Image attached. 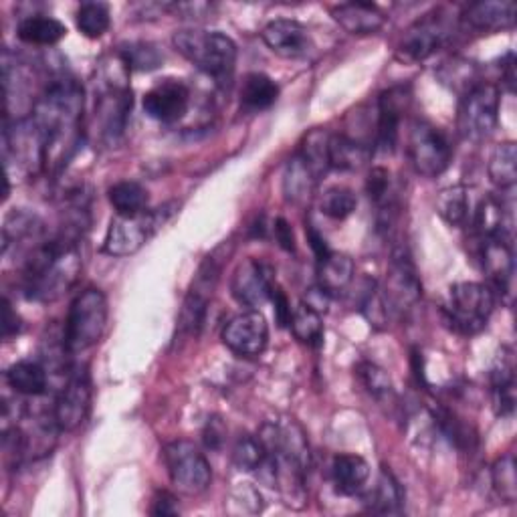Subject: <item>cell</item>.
Returning a JSON list of instances; mask_svg holds the SVG:
<instances>
[{
  "label": "cell",
  "mask_w": 517,
  "mask_h": 517,
  "mask_svg": "<svg viewBox=\"0 0 517 517\" xmlns=\"http://www.w3.org/2000/svg\"><path fill=\"white\" fill-rule=\"evenodd\" d=\"M489 178L501 190H511L517 182V150L515 142H503L495 146L489 158Z\"/></svg>",
  "instance_id": "e575fe53"
},
{
  "label": "cell",
  "mask_w": 517,
  "mask_h": 517,
  "mask_svg": "<svg viewBox=\"0 0 517 517\" xmlns=\"http://www.w3.org/2000/svg\"><path fill=\"white\" fill-rule=\"evenodd\" d=\"M332 477H334V485H336L338 493L352 497L364 489V485L370 477V465L360 455L342 453V455L334 457Z\"/></svg>",
  "instance_id": "cb8c5ba5"
},
{
  "label": "cell",
  "mask_w": 517,
  "mask_h": 517,
  "mask_svg": "<svg viewBox=\"0 0 517 517\" xmlns=\"http://www.w3.org/2000/svg\"><path fill=\"white\" fill-rule=\"evenodd\" d=\"M451 37V25L439 13L427 15L419 19L415 25L408 27L400 45L398 53L402 59L419 63L435 55Z\"/></svg>",
  "instance_id": "9a60e30c"
},
{
  "label": "cell",
  "mask_w": 517,
  "mask_h": 517,
  "mask_svg": "<svg viewBox=\"0 0 517 517\" xmlns=\"http://www.w3.org/2000/svg\"><path fill=\"white\" fill-rule=\"evenodd\" d=\"M21 330H23V322H21L19 314L15 312L9 299H5L3 301V338L11 340V338L19 336Z\"/></svg>",
  "instance_id": "f907efd6"
},
{
  "label": "cell",
  "mask_w": 517,
  "mask_h": 517,
  "mask_svg": "<svg viewBox=\"0 0 517 517\" xmlns=\"http://www.w3.org/2000/svg\"><path fill=\"white\" fill-rule=\"evenodd\" d=\"M316 184H318V178L314 176V172L307 168V164L299 156H293L283 174L285 198L293 204L305 202L309 196L314 194Z\"/></svg>",
  "instance_id": "1f68e13d"
},
{
  "label": "cell",
  "mask_w": 517,
  "mask_h": 517,
  "mask_svg": "<svg viewBox=\"0 0 517 517\" xmlns=\"http://www.w3.org/2000/svg\"><path fill=\"white\" fill-rule=\"evenodd\" d=\"M170 206L156 211H144L136 215H118L103 241V253L112 257H128L138 253L154 233L168 221Z\"/></svg>",
  "instance_id": "ba28073f"
},
{
  "label": "cell",
  "mask_w": 517,
  "mask_h": 517,
  "mask_svg": "<svg viewBox=\"0 0 517 517\" xmlns=\"http://www.w3.org/2000/svg\"><path fill=\"white\" fill-rule=\"evenodd\" d=\"M91 408V382L89 374L83 368H77L69 372V378L59 392L55 406H53V423L61 433H73L77 431Z\"/></svg>",
  "instance_id": "4fadbf2b"
},
{
  "label": "cell",
  "mask_w": 517,
  "mask_h": 517,
  "mask_svg": "<svg viewBox=\"0 0 517 517\" xmlns=\"http://www.w3.org/2000/svg\"><path fill=\"white\" fill-rule=\"evenodd\" d=\"M144 112L162 124L182 120L190 106V89L178 79H164L144 95Z\"/></svg>",
  "instance_id": "2e32d148"
},
{
  "label": "cell",
  "mask_w": 517,
  "mask_h": 517,
  "mask_svg": "<svg viewBox=\"0 0 517 517\" xmlns=\"http://www.w3.org/2000/svg\"><path fill=\"white\" fill-rule=\"evenodd\" d=\"M3 154L7 176H31L45 172V144L31 118L7 122L3 130Z\"/></svg>",
  "instance_id": "8992f818"
},
{
  "label": "cell",
  "mask_w": 517,
  "mask_h": 517,
  "mask_svg": "<svg viewBox=\"0 0 517 517\" xmlns=\"http://www.w3.org/2000/svg\"><path fill=\"white\" fill-rule=\"evenodd\" d=\"M491 483L497 495L505 503H513L517 499V475H515V457L511 453L503 455L491 467Z\"/></svg>",
  "instance_id": "60d3db41"
},
{
  "label": "cell",
  "mask_w": 517,
  "mask_h": 517,
  "mask_svg": "<svg viewBox=\"0 0 517 517\" xmlns=\"http://www.w3.org/2000/svg\"><path fill=\"white\" fill-rule=\"evenodd\" d=\"M330 136L326 130H314L309 132L301 144L299 158L307 164V168L314 172V176L320 180L328 174L332 168L330 164Z\"/></svg>",
  "instance_id": "836d02e7"
},
{
  "label": "cell",
  "mask_w": 517,
  "mask_h": 517,
  "mask_svg": "<svg viewBox=\"0 0 517 517\" xmlns=\"http://www.w3.org/2000/svg\"><path fill=\"white\" fill-rule=\"evenodd\" d=\"M269 301H273V305H275V320H277L279 328H289L291 316H293V309H291V303H289L285 291H283L277 283H275L273 289H271Z\"/></svg>",
  "instance_id": "c3c4849f"
},
{
  "label": "cell",
  "mask_w": 517,
  "mask_h": 517,
  "mask_svg": "<svg viewBox=\"0 0 517 517\" xmlns=\"http://www.w3.org/2000/svg\"><path fill=\"white\" fill-rule=\"evenodd\" d=\"M17 35L23 43L27 45H39V47H53L67 35V27L45 15H35V17H25L19 27Z\"/></svg>",
  "instance_id": "83f0119b"
},
{
  "label": "cell",
  "mask_w": 517,
  "mask_h": 517,
  "mask_svg": "<svg viewBox=\"0 0 517 517\" xmlns=\"http://www.w3.org/2000/svg\"><path fill=\"white\" fill-rule=\"evenodd\" d=\"M265 45L283 59H301L314 49L309 31L291 19H275L263 29Z\"/></svg>",
  "instance_id": "d6986e66"
},
{
  "label": "cell",
  "mask_w": 517,
  "mask_h": 517,
  "mask_svg": "<svg viewBox=\"0 0 517 517\" xmlns=\"http://www.w3.org/2000/svg\"><path fill=\"white\" fill-rule=\"evenodd\" d=\"M499 87L481 81L461 97L457 128L469 142L487 140L499 124Z\"/></svg>",
  "instance_id": "52a82bcc"
},
{
  "label": "cell",
  "mask_w": 517,
  "mask_h": 517,
  "mask_svg": "<svg viewBox=\"0 0 517 517\" xmlns=\"http://www.w3.org/2000/svg\"><path fill=\"white\" fill-rule=\"evenodd\" d=\"M132 89L126 83L108 81L95 97V134L108 146H118L126 134L128 120L132 114Z\"/></svg>",
  "instance_id": "30bf717a"
},
{
  "label": "cell",
  "mask_w": 517,
  "mask_h": 517,
  "mask_svg": "<svg viewBox=\"0 0 517 517\" xmlns=\"http://www.w3.org/2000/svg\"><path fill=\"white\" fill-rule=\"evenodd\" d=\"M118 57L128 71H154L164 63L162 51L148 41H134L120 47Z\"/></svg>",
  "instance_id": "74e56055"
},
{
  "label": "cell",
  "mask_w": 517,
  "mask_h": 517,
  "mask_svg": "<svg viewBox=\"0 0 517 517\" xmlns=\"http://www.w3.org/2000/svg\"><path fill=\"white\" fill-rule=\"evenodd\" d=\"M517 7L513 0H479L463 11V21L481 33L513 29Z\"/></svg>",
  "instance_id": "44dd1931"
},
{
  "label": "cell",
  "mask_w": 517,
  "mask_h": 517,
  "mask_svg": "<svg viewBox=\"0 0 517 517\" xmlns=\"http://www.w3.org/2000/svg\"><path fill=\"white\" fill-rule=\"evenodd\" d=\"M172 43L176 51L202 73L221 83L231 81L237 65V45L225 33L184 29L174 33Z\"/></svg>",
  "instance_id": "3957f363"
},
{
  "label": "cell",
  "mask_w": 517,
  "mask_h": 517,
  "mask_svg": "<svg viewBox=\"0 0 517 517\" xmlns=\"http://www.w3.org/2000/svg\"><path fill=\"white\" fill-rule=\"evenodd\" d=\"M354 281V261L344 253H330L318 263V287L332 295H340Z\"/></svg>",
  "instance_id": "484cf974"
},
{
  "label": "cell",
  "mask_w": 517,
  "mask_h": 517,
  "mask_svg": "<svg viewBox=\"0 0 517 517\" xmlns=\"http://www.w3.org/2000/svg\"><path fill=\"white\" fill-rule=\"evenodd\" d=\"M108 326V299L101 289L89 287L81 291L71 307L65 322L63 338L71 354L93 348Z\"/></svg>",
  "instance_id": "277c9868"
},
{
  "label": "cell",
  "mask_w": 517,
  "mask_h": 517,
  "mask_svg": "<svg viewBox=\"0 0 517 517\" xmlns=\"http://www.w3.org/2000/svg\"><path fill=\"white\" fill-rule=\"evenodd\" d=\"M356 376L360 378L362 386L378 400H384V398L392 396V392H394L390 374L382 366H378L374 362H368V360L360 362L356 366Z\"/></svg>",
  "instance_id": "b9f144b4"
},
{
  "label": "cell",
  "mask_w": 517,
  "mask_h": 517,
  "mask_svg": "<svg viewBox=\"0 0 517 517\" xmlns=\"http://www.w3.org/2000/svg\"><path fill=\"white\" fill-rule=\"evenodd\" d=\"M178 499L168 493V491H158L152 499V509L150 513L152 515H158V517H164V515H178Z\"/></svg>",
  "instance_id": "816d5d0a"
},
{
  "label": "cell",
  "mask_w": 517,
  "mask_h": 517,
  "mask_svg": "<svg viewBox=\"0 0 517 517\" xmlns=\"http://www.w3.org/2000/svg\"><path fill=\"white\" fill-rule=\"evenodd\" d=\"M209 299L211 295L206 293H200L196 289H190L186 299H184V305L180 309V316H178V332L180 336H186V338H196L204 326V320H206V307H209Z\"/></svg>",
  "instance_id": "f35d334b"
},
{
  "label": "cell",
  "mask_w": 517,
  "mask_h": 517,
  "mask_svg": "<svg viewBox=\"0 0 517 517\" xmlns=\"http://www.w3.org/2000/svg\"><path fill=\"white\" fill-rule=\"evenodd\" d=\"M223 344L241 358H257L269 344V324L259 309L231 318L223 328Z\"/></svg>",
  "instance_id": "5bb4252c"
},
{
  "label": "cell",
  "mask_w": 517,
  "mask_h": 517,
  "mask_svg": "<svg viewBox=\"0 0 517 517\" xmlns=\"http://www.w3.org/2000/svg\"><path fill=\"white\" fill-rule=\"evenodd\" d=\"M356 206H358V198L346 186H334L322 198L324 215L330 219H336V221L348 219L356 211Z\"/></svg>",
  "instance_id": "7bdbcfd3"
},
{
  "label": "cell",
  "mask_w": 517,
  "mask_h": 517,
  "mask_svg": "<svg viewBox=\"0 0 517 517\" xmlns=\"http://www.w3.org/2000/svg\"><path fill=\"white\" fill-rule=\"evenodd\" d=\"M273 233H275V239L279 243V247L287 253H295V237H293V231L289 227V223L285 219H275L273 223Z\"/></svg>",
  "instance_id": "f5cc1de1"
},
{
  "label": "cell",
  "mask_w": 517,
  "mask_h": 517,
  "mask_svg": "<svg viewBox=\"0 0 517 517\" xmlns=\"http://www.w3.org/2000/svg\"><path fill=\"white\" fill-rule=\"evenodd\" d=\"M265 447L259 437L241 435L233 447V461L241 471H257L265 461Z\"/></svg>",
  "instance_id": "ee69618b"
},
{
  "label": "cell",
  "mask_w": 517,
  "mask_h": 517,
  "mask_svg": "<svg viewBox=\"0 0 517 517\" xmlns=\"http://www.w3.org/2000/svg\"><path fill=\"white\" fill-rule=\"evenodd\" d=\"M164 461L172 485L182 495H200L213 481L211 463L200 449L186 439L172 441L164 447Z\"/></svg>",
  "instance_id": "9c48e42d"
},
{
  "label": "cell",
  "mask_w": 517,
  "mask_h": 517,
  "mask_svg": "<svg viewBox=\"0 0 517 517\" xmlns=\"http://www.w3.org/2000/svg\"><path fill=\"white\" fill-rule=\"evenodd\" d=\"M366 192L378 206L390 200V172L386 168H372L366 180Z\"/></svg>",
  "instance_id": "7dc6e473"
},
{
  "label": "cell",
  "mask_w": 517,
  "mask_h": 517,
  "mask_svg": "<svg viewBox=\"0 0 517 517\" xmlns=\"http://www.w3.org/2000/svg\"><path fill=\"white\" fill-rule=\"evenodd\" d=\"M481 265L487 279L493 285L491 287L493 291H499L501 295L511 293L513 275H515V257H513L511 239L507 235L483 239Z\"/></svg>",
  "instance_id": "ac0fdd59"
},
{
  "label": "cell",
  "mask_w": 517,
  "mask_h": 517,
  "mask_svg": "<svg viewBox=\"0 0 517 517\" xmlns=\"http://www.w3.org/2000/svg\"><path fill=\"white\" fill-rule=\"evenodd\" d=\"M307 243H309V247H312V251H314L318 263L324 261V259L332 253L330 247H328V241L324 239V235L318 233V231L312 229V227H307Z\"/></svg>",
  "instance_id": "db71d44e"
},
{
  "label": "cell",
  "mask_w": 517,
  "mask_h": 517,
  "mask_svg": "<svg viewBox=\"0 0 517 517\" xmlns=\"http://www.w3.org/2000/svg\"><path fill=\"white\" fill-rule=\"evenodd\" d=\"M378 287L390 316L406 314L423 297V285L417 275V267L404 247H396L392 251L384 285Z\"/></svg>",
  "instance_id": "7c38bea8"
},
{
  "label": "cell",
  "mask_w": 517,
  "mask_h": 517,
  "mask_svg": "<svg viewBox=\"0 0 517 517\" xmlns=\"http://www.w3.org/2000/svg\"><path fill=\"white\" fill-rule=\"evenodd\" d=\"M368 499H370L368 501L370 509L374 513H398L404 503V491H402L398 479L392 475V471L382 467L376 487Z\"/></svg>",
  "instance_id": "d590c367"
},
{
  "label": "cell",
  "mask_w": 517,
  "mask_h": 517,
  "mask_svg": "<svg viewBox=\"0 0 517 517\" xmlns=\"http://www.w3.org/2000/svg\"><path fill=\"white\" fill-rule=\"evenodd\" d=\"M406 152L415 172L427 178L441 176L449 168L453 158L447 136L439 128L423 120L410 124Z\"/></svg>",
  "instance_id": "8fae6325"
},
{
  "label": "cell",
  "mask_w": 517,
  "mask_h": 517,
  "mask_svg": "<svg viewBox=\"0 0 517 517\" xmlns=\"http://www.w3.org/2000/svg\"><path fill=\"white\" fill-rule=\"evenodd\" d=\"M289 328H291L293 336L305 346L318 348L324 342L322 314L305 301H301L297 307H293V316H291Z\"/></svg>",
  "instance_id": "4dcf8cb0"
},
{
  "label": "cell",
  "mask_w": 517,
  "mask_h": 517,
  "mask_svg": "<svg viewBox=\"0 0 517 517\" xmlns=\"http://www.w3.org/2000/svg\"><path fill=\"white\" fill-rule=\"evenodd\" d=\"M45 144V172H59L81 146L83 89L73 77H55L31 114Z\"/></svg>",
  "instance_id": "6da1fadb"
},
{
  "label": "cell",
  "mask_w": 517,
  "mask_h": 517,
  "mask_svg": "<svg viewBox=\"0 0 517 517\" xmlns=\"http://www.w3.org/2000/svg\"><path fill=\"white\" fill-rule=\"evenodd\" d=\"M441 79L443 83H449L455 91L461 93V97L471 91L475 85H479V75L477 69L473 67V63L469 61H459L455 59L453 63H447L445 69L441 71Z\"/></svg>",
  "instance_id": "f6af8a7d"
},
{
  "label": "cell",
  "mask_w": 517,
  "mask_h": 517,
  "mask_svg": "<svg viewBox=\"0 0 517 517\" xmlns=\"http://www.w3.org/2000/svg\"><path fill=\"white\" fill-rule=\"evenodd\" d=\"M509 213L511 211L507 209V204L493 194H487L483 200H479L473 211V225L481 239L499 235L509 237Z\"/></svg>",
  "instance_id": "d4e9b609"
},
{
  "label": "cell",
  "mask_w": 517,
  "mask_h": 517,
  "mask_svg": "<svg viewBox=\"0 0 517 517\" xmlns=\"http://www.w3.org/2000/svg\"><path fill=\"white\" fill-rule=\"evenodd\" d=\"M372 158V148L360 140L332 134L330 136V164L338 170H358Z\"/></svg>",
  "instance_id": "f546056e"
},
{
  "label": "cell",
  "mask_w": 517,
  "mask_h": 517,
  "mask_svg": "<svg viewBox=\"0 0 517 517\" xmlns=\"http://www.w3.org/2000/svg\"><path fill=\"white\" fill-rule=\"evenodd\" d=\"M501 83L507 87L509 93L515 91V57H513V53H507L501 63Z\"/></svg>",
  "instance_id": "11a10c76"
},
{
  "label": "cell",
  "mask_w": 517,
  "mask_h": 517,
  "mask_svg": "<svg viewBox=\"0 0 517 517\" xmlns=\"http://www.w3.org/2000/svg\"><path fill=\"white\" fill-rule=\"evenodd\" d=\"M225 437H227V429H225L223 421L221 419H209V423H206V427L202 431V441H204L206 449L219 451L225 443Z\"/></svg>",
  "instance_id": "681fc988"
},
{
  "label": "cell",
  "mask_w": 517,
  "mask_h": 517,
  "mask_svg": "<svg viewBox=\"0 0 517 517\" xmlns=\"http://www.w3.org/2000/svg\"><path fill=\"white\" fill-rule=\"evenodd\" d=\"M108 198L118 215L144 213L148 206V190L134 180H122L114 184L108 190Z\"/></svg>",
  "instance_id": "8d00e7d4"
},
{
  "label": "cell",
  "mask_w": 517,
  "mask_h": 517,
  "mask_svg": "<svg viewBox=\"0 0 517 517\" xmlns=\"http://www.w3.org/2000/svg\"><path fill=\"white\" fill-rule=\"evenodd\" d=\"M9 386L23 396H41L49 388V372L43 364L33 360H21L7 370Z\"/></svg>",
  "instance_id": "4316f807"
},
{
  "label": "cell",
  "mask_w": 517,
  "mask_h": 517,
  "mask_svg": "<svg viewBox=\"0 0 517 517\" xmlns=\"http://www.w3.org/2000/svg\"><path fill=\"white\" fill-rule=\"evenodd\" d=\"M437 423L443 429V433L459 447V449H471L475 443V435L469 431V427H465L455 415H451L449 410L439 408V412H435Z\"/></svg>",
  "instance_id": "bcb514c9"
},
{
  "label": "cell",
  "mask_w": 517,
  "mask_h": 517,
  "mask_svg": "<svg viewBox=\"0 0 517 517\" xmlns=\"http://www.w3.org/2000/svg\"><path fill=\"white\" fill-rule=\"evenodd\" d=\"M495 309V291L477 281L455 283L449 291L445 320L457 334L475 336L485 330Z\"/></svg>",
  "instance_id": "5b68a950"
},
{
  "label": "cell",
  "mask_w": 517,
  "mask_h": 517,
  "mask_svg": "<svg viewBox=\"0 0 517 517\" xmlns=\"http://www.w3.org/2000/svg\"><path fill=\"white\" fill-rule=\"evenodd\" d=\"M81 273V253L77 239L61 233L45 239L23 263V287L33 301H57L75 283Z\"/></svg>",
  "instance_id": "7a4b0ae2"
},
{
  "label": "cell",
  "mask_w": 517,
  "mask_h": 517,
  "mask_svg": "<svg viewBox=\"0 0 517 517\" xmlns=\"http://www.w3.org/2000/svg\"><path fill=\"white\" fill-rule=\"evenodd\" d=\"M437 213L451 227H463L471 219V198L465 186H449L437 196Z\"/></svg>",
  "instance_id": "d6a6232c"
},
{
  "label": "cell",
  "mask_w": 517,
  "mask_h": 517,
  "mask_svg": "<svg viewBox=\"0 0 517 517\" xmlns=\"http://www.w3.org/2000/svg\"><path fill=\"white\" fill-rule=\"evenodd\" d=\"M75 25L87 39H99L108 33L112 25L110 7L106 3H83L75 13Z\"/></svg>",
  "instance_id": "ab89813d"
},
{
  "label": "cell",
  "mask_w": 517,
  "mask_h": 517,
  "mask_svg": "<svg viewBox=\"0 0 517 517\" xmlns=\"http://www.w3.org/2000/svg\"><path fill=\"white\" fill-rule=\"evenodd\" d=\"M489 376H491L493 404L497 415L509 417L515 408V364H513L511 350L503 348L499 352Z\"/></svg>",
  "instance_id": "603a6c76"
},
{
  "label": "cell",
  "mask_w": 517,
  "mask_h": 517,
  "mask_svg": "<svg viewBox=\"0 0 517 517\" xmlns=\"http://www.w3.org/2000/svg\"><path fill=\"white\" fill-rule=\"evenodd\" d=\"M241 106L249 112L269 110L279 97V85L265 73H249L241 85Z\"/></svg>",
  "instance_id": "f1b7e54d"
},
{
  "label": "cell",
  "mask_w": 517,
  "mask_h": 517,
  "mask_svg": "<svg viewBox=\"0 0 517 517\" xmlns=\"http://www.w3.org/2000/svg\"><path fill=\"white\" fill-rule=\"evenodd\" d=\"M410 103V93L406 87H392L384 91L378 99V128H376V144L384 152H392L398 140V128L402 122V114Z\"/></svg>",
  "instance_id": "ffe728a7"
},
{
  "label": "cell",
  "mask_w": 517,
  "mask_h": 517,
  "mask_svg": "<svg viewBox=\"0 0 517 517\" xmlns=\"http://www.w3.org/2000/svg\"><path fill=\"white\" fill-rule=\"evenodd\" d=\"M334 21L350 35H376L386 25V15L370 3H344L332 9Z\"/></svg>",
  "instance_id": "7402d4cb"
},
{
  "label": "cell",
  "mask_w": 517,
  "mask_h": 517,
  "mask_svg": "<svg viewBox=\"0 0 517 517\" xmlns=\"http://www.w3.org/2000/svg\"><path fill=\"white\" fill-rule=\"evenodd\" d=\"M273 285L275 279L271 267L257 259H247L233 273L231 293L241 305L259 309L263 303L269 301Z\"/></svg>",
  "instance_id": "e0dca14e"
}]
</instances>
